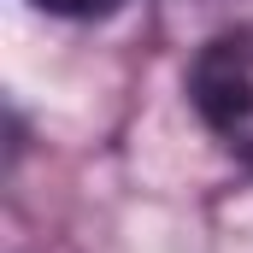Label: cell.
Returning a JSON list of instances; mask_svg holds the SVG:
<instances>
[{"label": "cell", "instance_id": "2", "mask_svg": "<svg viewBox=\"0 0 253 253\" xmlns=\"http://www.w3.org/2000/svg\"><path fill=\"white\" fill-rule=\"evenodd\" d=\"M30 6H42L53 18H106V12H118V0H30Z\"/></svg>", "mask_w": 253, "mask_h": 253}, {"label": "cell", "instance_id": "1", "mask_svg": "<svg viewBox=\"0 0 253 253\" xmlns=\"http://www.w3.org/2000/svg\"><path fill=\"white\" fill-rule=\"evenodd\" d=\"M189 100L200 124L224 141V153L253 165V24L224 30L200 47L189 71Z\"/></svg>", "mask_w": 253, "mask_h": 253}]
</instances>
